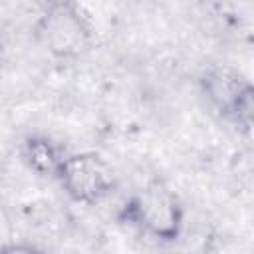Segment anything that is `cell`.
I'll return each mask as SVG.
<instances>
[{
  "label": "cell",
  "instance_id": "6da1fadb",
  "mask_svg": "<svg viewBox=\"0 0 254 254\" xmlns=\"http://www.w3.org/2000/svg\"><path fill=\"white\" fill-rule=\"evenodd\" d=\"M121 224L159 240L177 242L185 228V208L179 194L161 179H153L127 196L119 206Z\"/></svg>",
  "mask_w": 254,
  "mask_h": 254
},
{
  "label": "cell",
  "instance_id": "7a4b0ae2",
  "mask_svg": "<svg viewBox=\"0 0 254 254\" xmlns=\"http://www.w3.org/2000/svg\"><path fill=\"white\" fill-rule=\"evenodd\" d=\"M38 44L58 60H77L93 48L95 32L89 14L77 2L56 0L44 6L34 26Z\"/></svg>",
  "mask_w": 254,
  "mask_h": 254
},
{
  "label": "cell",
  "instance_id": "3957f363",
  "mask_svg": "<svg viewBox=\"0 0 254 254\" xmlns=\"http://www.w3.org/2000/svg\"><path fill=\"white\" fill-rule=\"evenodd\" d=\"M58 183L69 200L77 204H99L115 189V175L109 163L95 151L69 153Z\"/></svg>",
  "mask_w": 254,
  "mask_h": 254
},
{
  "label": "cell",
  "instance_id": "277c9868",
  "mask_svg": "<svg viewBox=\"0 0 254 254\" xmlns=\"http://www.w3.org/2000/svg\"><path fill=\"white\" fill-rule=\"evenodd\" d=\"M248 79L230 65L210 64L198 75V89L206 103L222 117H230V111Z\"/></svg>",
  "mask_w": 254,
  "mask_h": 254
},
{
  "label": "cell",
  "instance_id": "5b68a950",
  "mask_svg": "<svg viewBox=\"0 0 254 254\" xmlns=\"http://www.w3.org/2000/svg\"><path fill=\"white\" fill-rule=\"evenodd\" d=\"M67 155L64 145L46 133H28L20 143L22 163L38 177L58 179Z\"/></svg>",
  "mask_w": 254,
  "mask_h": 254
},
{
  "label": "cell",
  "instance_id": "8992f818",
  "mask_svg": "<svg viewBox=\"0 0 254 254\" xmlns=\"http://www.w3.org/2000/svg\"><path fill=\"white\" fill-rule=\"evenodd\" d=\"M228 119H232L240 127L254 129V83L252 81H248L242 87Z\"/></svg>",
  "mask_w": 254,
  "mask_h": 254
},
{
  "label": "cell",
  "instance_id": "52a82bcc",
  "mask_svg": "<svg viewBox=\"0 0 254 254\" xmlns=\"http://www.w3.org/2000/svg\"><path fill=\"white\" fill-rule=\"evenodd\" d=\"M0 254H46V250L32 242H6Z\"/></svg>",
  "mask_w": 254,
  "mask_h": 254
}]
</instances>
